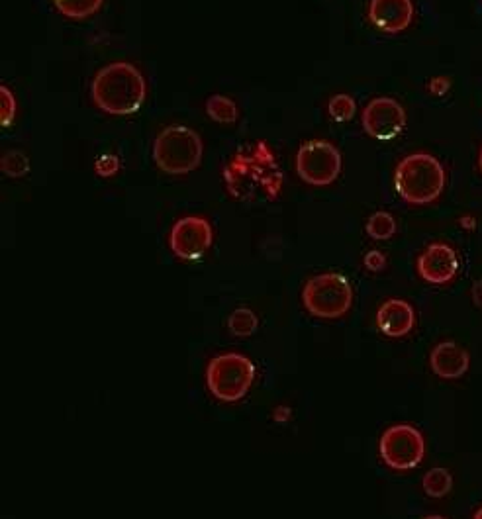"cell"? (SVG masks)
I'll list each match as a JSON object with an SVG mask.
<instances>
[{"instance_id":"cell-4","label":"cell","mask_w":482,"mask_h":519,"mask_svg":"<svg viewBox=\"0 0 482 519\" xmlns=\"http://www.w3.org/2000/svg\"><path fill=\"white\" fill-rule=\"evenodd\" d=\"M202 153L204 143L200 136L183 124H171L161 130L151 147L157 169L171 177L193 173L202 161Z\"/></svg>"},{"instance_id":"cell-20","label":"cell","mask_w":482,"mask_h":519,"mask_svg":"<svg viewBox=\"0 0 482 519\" xmlns=\"http://www.w3.org/2000/svg\"><path fill=\"white\" fill-rule=\"evenodd\" d=\"M355 112H357V104H355L353 96L345 95V93L332 96L328 102V114L336 122H349L355 116Z\"/></svg>"},{"instance_id":"cell-14","label":"cell","mask_w":482,"mask_h":519,"mask_svg":"<svg viewBox=\"0 0 482 519\" xmlns=\"http://www.w3.org/2000/svg\"><path fill=\"white\" fill-rule=\"evenodd\" d=\"M469 353L455 341H441L430 353V367L435 377L457 380L469 371Z\"/></svg>"},{"instance_id":"cell-6","label":"cell","mask_w":482,"mask_h":519,"mask_svg":"<svg viewBox=\"0 0 482 519\" xmlns=\"http://www.w3.org/2000/svg\"><path fill=\"white\" fill-rule=\"evenodd\" d=\"M302 304L314 318L338 320L351 310L353 288L339 273H322L304 284Z\"/></svg>"},{"instance_id":"cell-13","label":"cell","mask_w":482,"mask_h":519,"mask_svg":"<svg viewBox=\"0 0 482 519\" xmlns=\"http://www.w3.org/2000/svg\"><path fill=\"white\" fill-rule=\"evenodd\" d=\"M416 326V310L402 298H390L377 310V328L386 337H404Z\"/></svg>"},{"instance_id":"cell-9","label":"cell","mask_w":482,"mask_h":519,"mask_svg":"<svg viewBox=\"0 0 482 519\" xmlns=\"http://www.w3.org/2000/svg\"><path fill=\"white\" fill-rule=\"evenodd\" d=\"M361 124L373 140L392 142L406 126V112L398 100L390 96H377L365 106Z\"/></svg>"},{"instance_id":"cell-22","label":"cell","mask_w":482,"mask_h":519,"mask_svg":"<svg viewBox=\"0 0 482 519\" xmlns=\"http://www.w3.org/2000/svg\"><path fill=\"white\" fill-rule=\"evenodd\" d=\"M14 116H16L14 93L8 87L0 85V126L8 128L14 122Z\"/></svg>"},{"instance_id":"cell-17","label":"cell","mask_w":482,"mask_h":519,"mask_svg":"<svg viewBox=\"0 0 482 519\" xmlns=\"http://www.w3.org/2000/svg\"><path fill=\"white\" fill-rule=\"evenodd\" d=\"M422 486H424V492L432 498H443L451 492L453 488V476L447 469H432V471L424 474V480H422Z\"/></svg>"},{"instance_id":"cell-21","label":"cell","mask_w":482,"mask_h":519,"mask_svg":"<svg viewBox=\"0 0 482 519\" xmlns=\"http://www.w3.org/2000/svg\"><path fill=\"white\" fill-rule=\"evenodd\" d=\"M30 169V163H28V157L22 153V151H16V149H10L2 155V173L6 177H24Z\"/></svg>"},{"instance_id":"cell-19","label":"cell","mask_w":482,"mask_h":519,"mask_svg":"<svg viewBox=\"0 0 482 519\" xmlns=\"http://www.w3.org/2000/svg\"><path fill=\"white\" fill-rule=\"evenodd\" d=\"M228 328L238 337H249L259 328V320L253 310L249 308H238L228 318Z\"/></svg>"},{"instance_id":"cell-5","label":"cell","mask_w":482,"mask_h":519,"mask_svg":"<svg viewBox=\"0 0 482 519\" xmlns=\"http://www.w3.org/2000/svg\"><path fill=\"white\" fill-rule=\"evenodd\" d=\"M255 365L243 353L216 355L206 367V386L220 402H238L255 380Z\"/></svg>"},{"instance_id":"cell-15","label":"cell","mask_w":482,"mask_h":519,"mask_svg":"<svg viewBox=\"0 0 482 519\" xmlns=\"http://www.w3.org/2000/svg\"><path fill=\"white\" fill-rule=\"evenodd\" d=\"M206 114L218 124H236L240 108L230 96L210 95L206 100Z\"/></svg>"},{"instance_id":"cell-10","label":"cell","mask_w":482,"mask_h":519,"mask_svg":"<svg viewBox=\"0 0 482 519\" xmlns=\"http://www.w3.org/2000/svg\"><path fill=\"white\" fill-rule=\"evenodd\" d=\"M214 241L212 224L202 216H185L177 220L169 234V247L173 255L185 261L200 259Z\"/></svg>"},{"instance_id":"cell-23","label":"cell","mask_w":482,"mask_h":519,"mask_svg":"<svg viewBox=\"0 0 482 519\" xmlns=\"http://www.w3.org/2000/svg\"><path fill=\"white\" fill-rule=\"evenodd\" d=\"M120 169V161L116 155H102L97 161V173L100 177H112Z\"/></svg>"},{"instance_id":"cell-24","label":"cell","mask_w":482,"mask_h":519,"mask_svg":"<svg viewBox=\"0 0 482 519\" xmlns=\"http://www.w3.org/2000/svg\"><path fill=\"white\" fill-rule=\"evenodd\" d=\"M363 263H365V267H367L369 271L379 273V271H383L386 267V257L381 251H369V253L365 255Z\"/></svg>"},{"instance_id":"cell-8","label":"cell","mask_w":482,"mask_h":519,"mask_svg":"<svg viewBox=\"0 0 482 519\" xmlns=\"http://www.w3.org/2000/svg\"><path fill=\"white\" fill-rule=\"evenodd\" d=\"M296 173L310 187H328L341 173V153L334 143L308 140L296 151Z\"/></svg>"},{"instance_id":"cell-7","label":"cell","mask_w":482,"mask_h":519,"mask_svg":"<svg viewBox=\"0 0 482 519\" xmlns=\"http://www.w3.org/2000/svg\"><path fill=\"white\" fill-rule=\"evenodd\" d=\"M379 453L388 469L398 472L412 471L424 459L426 439L414 425H390L381 435Z\"/></svg>"},{"instance_id":"cell-30","label":"cell","mask_w":482,"mask_h":519,"mask_svg":"<svg viewBox=\"0 0 482 519\" xmlns=\"http://www.w3.org/2000/svg\"><path fill=\"white\" fill-rule=\"evenodd\" d=\"M479 167H481V171H482V147H481V153H479Z\"/></svg>"},{"instance_id":"cell-18","label":"cell","mask_w":482,"mask_h":519,"mask_svg":"<svg viewBox=\"0 0 482 519\" xmlns=\"http://www.w3.org/2000/svg\"><path fill=\"white\" fill-rule=\"evenodd\" d=\"M365 230H367V236L373 237L377 241H385L396 234V220L392 214L379 210L369 216Z\"/></svg>"},{"instance_id":"cell-26","label":"cell","mask_w":482,"mask_h":519,"mask_svg":"<svg viewBox=\"0 0 482 519\" xmlns=\"http://www.w3.org/2000/svg\"><path fill=\"white\" fill-rule=\"evenodd\" d=\"M273 420H275L277 424H287L290 420L289 406H279V408L273 412Z\"/></svg>"},{"instance_id":"cell-25","label":"cell","mask_w":482,"mask_h":519,"mask_svg":"<svg viewBox=\"0 0 482 519\" xmlns=\"http://www.w3.org/2000/svg\"><path fill=\"white\" fill-rule=\"evenodd\" d=\"M449 87H451V83H449L447 77H435V79H432V83L428 85V89H430L435 96L445 95V93L449 91Z\"/></svg>"},{"instance_id":"cell-1","label":"cell","mask_w":482,"mask_h":519,"mask_svg":"<svg viewBox=\"0 0 482 519\" xmlns=\"http://www.w3.org/2000/svg\"><path fill=\"white\" fill-rule=\"evenodd\" d=\"M230 196L241 202L277 200L283 189V171L267 142L245 145L222 169Z\"/></svg>"},{"instance_id":"cell-3","label":"cell","mask_w":482,"mask_h":519,"mask_svg":"<svg viewBox=\"0 0 482 519\" xmlns=\"http://www.w3.org/2000/svg\"><path fill=\"white\" fill-rule=\"evenodd\" d=\"M447 177L434 155L418 151L406 155L394 171V189L410 206H428L445 189Z\"/></svg>"},{"instance_id":"cell-12","label":"cell","mask_w":482,"mask_h":519,"mask_svg":"<svg viewBox=\"0 0 482 519\" xmlns=\"http://www.w3.org/2000/svg\"><path fill=\"white\" fill-rule=\"evenodd\" d=\"M371 24L385 34H400L414 20L412 0H371L369 2Z\"/></svg>"},{"instance_id":"cell-27","label":"cell","mask_w":482,"mask_h":519,"mask_svg":"<svg viewBox=\"0 0 482 519\" xmlns=\"http://www.w3.org/2000/svg\"><path fill=\"white\" fill-rule=\"evenodd\" d=\"M471 298H473V304L482 310V279L473 284V288H471Z\"/></svg>"},{"instance_id":"cell-28","label":"cell","mask_w":482,"mask_h":519,"mask_svg":"<svg viewBox=\"0 0 482 519\" xmlns=\"http://www.w3.org/2000/svg\"><path fill=\"white\" fill-rule=\"evenodd\" d=\"M461 226L473 228V226H475V222H473V218H471V216H465V218H461Z\"/></svg>"},{"instance_id":"cell-11","label":"cell","mask_w":482,"mask_h":519,"mask_svg":"<svg viewBox=\"0 0 482 519\" xmlns=\"http://www.w3.org/2000/svg\"><path fill=\"white\" fill-rule=\"evenodd\" d=\"M459 271V259L451 245L432 243L418 257V275L428 284L451 283Z\"/></svg>"},{"instance_id":"cell-29","label":"cell","mask_w":482,"mask_h":519,"mask_svg":"<svg viewBox=\"0 0 482 519\" xmlns=\"http://www.w3.org/2000/svg\"><path fill=\"white\" fill-rule=\"evenodd\" d=\"M473 518L482 519V508H481V510H477V512H475V514H473Z\"/></svg>"},{"instance_id":"cell-2","label":"cell","mask_w":482,"mask_h":519,"mask_svg":"<svg viewBox=\"0 0 482 519\" xmlns=\"http://www.w3.org/2000/svg\"><path fill=\"white\" fill-rule=\"evenodd\" d=\"M147 96L142 71L128 61H114L102 67L91 83V98L98 110L112 116L136 114Z\"/></svg>"},{"instance_id":"cell-16","label":"cell","mask_w":482,"mask_h":519,"mask_svg":"<svg viewBox=\"0 0 482 519\" xmlns=\"http://www.w3.org/2000/svg\"><path fill=\"white\" fill-rule=\"evenodd\" d=\"M104 0H53L57 12L69 20H87L97 14Z\"/></svg>"}]
</instances>
